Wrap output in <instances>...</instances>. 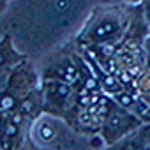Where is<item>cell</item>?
Wrapping results in <instances>:
<instances>
[{
  "mask_svg": "<svg viewBox=\"0 0 150 150\" xmlns=\"http://www.w3.org/2000/svg\"><path fill=\"white\" fill-rule=\"evenodd\" d=\"M0 106L4 110H13L14 108V97L13 96H4L2 101H0Z\"/></svg>",
  "mask_w": 150,
  "mask_h": 150,
  "instance_id": "1",
  "label": "cell"
},
{
  "mask_svg": "<svg viewBox=\"0 0 150 150\" xmlns=\"http://www.w3.org/2000/svg\"><path fill=\"white\" fill-rule=\"evenodd\" d=\"M16 132H18V125H16V124H13V122H9V124L6 125V138L16 136Z\"/></svg>",
  "mask_w": 150,
  "mask_h": 150,
  "instance_id": "2",
  "label": "cell"
},
{
  "mask_svg": "<svg viewBox=\"0 0 150 150\" xmlns=\"http://www.w3.org/2000/svg\"><path fill=\"white\" fill-rule=\"evenodd\" d=\"M117 99H118L124 106H131V104H132V97H131L129 94H118Z\"/></svg>",
  "mask_w": 150,
  "mask_h": 150,
  "instance_id": "3",
  "label": "cell"
},
{
  "mask_svg": "<svg viewBox=\"0 0 150 150\" xmlns=\"http://www.w3.org/2000/svg\"><path fill=\"white\" fill-rule=\"evenodd\" d=\"M103 81H104V85H106L108 88H111V90L117 88V81H115L113 76H103Z\"/></svg>",
  "mask_w": 150,
  "mask_h": 150,
  "instance_id": "4",
  "label": "cell"
},
{
  "mask_svg": "<svg viewBox=\"0 0 150 150\" xmlns=\"http://www.w3.org/2000/svg\"><path fill=\"white\" fill-rule=\"evenodd\" d=\"M120 122H122V118H120V115H113L110 120H108V124H110V129H115V127H118L120 125Z\"/></svg>",
  "mask_w": 150,
  "mask_h": 150,
  "instance_id": "5",
  "label": "cell"
},
{
  "mask_svg": "<svg viewBox=\"0 0 150 150\" xmlns=\"http://www.w3.org/2000/svg\"><path fill=\"white\" fill-rule=\"evenodd\" d=\"M57 94H58L60 97H65V96L69 94V87H67L65 83H58V87H57Z\"/></svg>",
  "mask_w": 150,
  "mask_h": 150,
  "instance_id": "6",
  "label": "cell"
},
{
  "mask_svg": "<svg viewBox=\"0 0 150 150\" xmlns=\"http://www.w3.org/2000/svg\"><path fill=\"white\" fill-rule=\"evenodd\" d=\"M41 138H42V139H51V138H53V131H51L48 125H44V127L41 129Z\"/></svg>",
  "mask_w": 150,
  "mask_h": 150,
  "instance_id": "7",
  "label": "cell"
},
{
  "mask_svg": "<svg viewBox=\"0 0 150 150\" xmlns=\"http://www.w3.org/2000/svg\"><path fill=\"white\" fill-rule=\"evenodd\" d=\"M94 35H96L97 39H101V37H104V35H108V34H106V30H104V25H99V27L96 28V32H94Z\"/></svg>",
  "mask_w": 150,
  "mask_h": 150,
  "instance_id": "8",
  "label": "cell"
},
{
  "mask_svg": "<svg viewBox=\"0 0 150 150\" xmlns=\"http://www.w3.org/2000/svg\"><path fill=\"white\" fill-rule=\"evenodd\" d=\"M104 30H106V34H111V32H115L117 30V25L111 21V23H104Z\"/></svg>",
  "mask_w": 150,
  "mask_h": 150,
  "instance_id": "9",
  "label": "cell"
},
{
  "mask_svg": "<svg viewBox=\"0 0 150 150\" xmlns=\"http://www.w3.org/2000/svg\"><path fill=\"white\" fill-rule=\"evenodd\" d=\"M30 110H32V103H30V101H27V103H23V110H21V111L25 113V111H30Z\"/></svg>",
  "mask_w": 150,
  "mask_h": 150,
  "instance_id": "10",
  "label": "cell"
},
{
  "mask_svg": "<svg viewBox=\"0 0 150 150\" xmlns=\"http://www.w3.org/2000/svg\"><path fill=\"white\" fill-rule=\"evenodd\" d=\"M88 103H90V97H88V96H83V97H80V104H85V106H87Z\"/></svg>",
  "mask_w": 150,
  "mask_h": 150,
  "instance_id": "11",
  "label": "cell"
},
{
  "mask_svg": "<svg viewBox=\"0 0 150 150\" xmlns=\"http://www.w3.org/2000/svg\"><path fill=\"white\" fill-rule=\"evenodd\" d=\"M20 120H21V115H14V117H13V120H11V122H13V124H16V125H18V124H20Z\"/></svg>",
  "mask_w": 150,
  "mask_h": 150,
  "instance_id": "12",
  "label": "cell"
},
{
  "mask_svg": "<svg viewBox=\"0 0 150 150\" xmlns=\"http://www.w3.org/2000/svg\"><path fill=\"white\" fill-rule=\"evenodd\" d=\"M97 101H99V96H92L90 97V103H97Z\"/></svg>",
  "mask_w": 150,
  "mask_h": 150,
  "instance_id": "13",
  "label": "cell"
},
{
  "mask_svg": "<svg viewBox=\"0 0 150 150\" xmlns=\"http://www.w3.org/2000/svg\"><path fill=\"white\" fill-rule=\"evenodd\" d=\"M58 7H65V0H60V2H58Z\"/></svg>",
  "mask_w": 150,
  "mask_h": 150,
  "instance_id": "14",
  "label": "cell"
},
{
  "mask_svg": "<svg viewBox=\"0 0 150 150\" xmlns=\"http://www.w3.org/2000/svg\"><path fill=\"white\" fill-rule=\"evenodd\" d=\"M2 64H4V55L0 53V65H2Z\"/></svg>",
  "mask_w": 150,
  "mask_h": 150,
  "instance_id": "15",
  "label": "cell"
},
{
  "mask_svg": "<svg viewBox=\"0 0 150 150\" xmlns=\"http://www.w3.org/2000/svg\"><path fill=\"white\" fill-rule=\"evenodd\" d=\"M4 127V122H2V118H0V129H2Z\"/></svg>",
  "mask_w": 150,
  "mask_h": 150,
  "instance_id": "16",
  "label": "cell"
}]
</instances>
